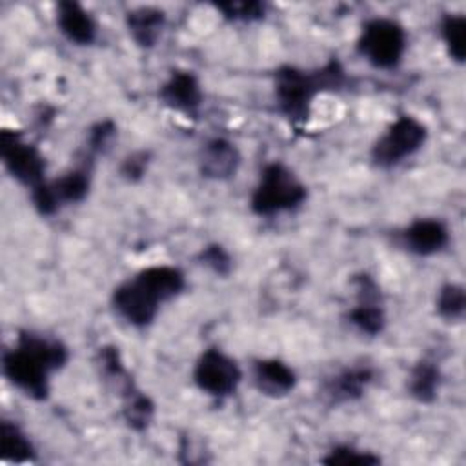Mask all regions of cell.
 Returning <instances> with one entry per match:
<instances>
[{"label": "cell", "instance_id": "484cf974", "mask_svg": "<svg viewBox=\"0 0 466 466\" xmlns=\"http://www.w3.org/2000/svg\"><path fill=\"white\" fill-rule=\"evenodd\" d=\"M215 9L220 13L222 18L235 22V24H253L260 22L266 16L268 5L258 0H244V2H218Z\"/></svg>", "mask_w": 466, "mask_h": 466}, {"label": "cell", "instance_id": "7a4b0ae2", "mask_svg": "<svg viewBox=\"0 0 466 466\" xmlns=\"http://www.w3.org/2000/svg\"><path fill=\"white\" fill-rule=\"evenodd\" d=\"M342 62L333 56L315 69L282 64L273 73V98L277 111L293 124H304L317 96L337 93L348 86Z\"/></svg>", "mask_w": 466, "mask_h": 466}, {"label": "cell", "instance_id": "44dd1931", "mask_svg": "<svg viewBox=\"0 0 466 466\" xmlns=\"http://www.w3.org/2000/svg\"><path fill=\"white\" fill-rule=\"evenodd\" d=\"M120 399H122V419L126 426L133 431L147 430L155 417V402L151 400V397L142 390H138L137 384L133 382L120 393Z\"/></svg>", "mask_w": 466, "mask_h": 466}, {"label": "cell", "instance_id": "7c38bea8", "mask_svg": "<svg viewBox=\"0 0 466 466\" xmlns=\"http://www.w3.org/2000/svg\"><path fill=\"white\" fill-rule=\"evenodd\" d=\"M242 155L235 142L224 137L206 140L198 151V171L206 180L226 182L237 177Z\"/></svg>", "mask_w": 466, "mask_h": 466}, {"label": "cell", "instance_id": "d6986e66", "mask_svg": "<svg viewBox=\"0 0 466 466\" xmlns=\"http://www.w3.org/2000/svg\"><path fill=\"white\" fill-rule=\"evenodd\" d=\"M137 277L155 291V295L166 304L177 299L186 289V275L180 268L171 264H155L140 269Z\"/></svg>", "mask_w": 466, "mask_h": 466}, {"label": "cell", "instance_id": "603a6c76", "mask_svg": "<svg viewBox=\"0 0 466 466\" xmlns=\"http://www.w3.org/2000/svg\"><path fill=\"white\" fill-rule=\"evenodd\" d=\"M435 313L444 322H461L466 313V291L462 284L446 282L435 295Z\"/></svg>", "mask_w": 466, "mask_h": 466}, {"label": "cell", "instance_id": "d4e9b609", "mask_svg": "<svg viewBox=\"0 0 466 466\" xmlns=\"http://www.w3.org/2000/svg\"><path fill=\"white\" fill-rule=\"evenodd\" d=\"M320 462L328 466H375L380 462V457L370 450L344 442L329 448Z\"/></svg>", "mask_w": 466, "mask_h": 466}, {"label": "cell", "instance_id": "8992f818", "mask_svg": "<svg viewBox=\"0 0 466 466\" xmlns=\"http://www.w3.org/2000/svg\"><path fill=\"white\" fill-rule=\"evenodd\" d=\"M0 158L9 177L27 189L47 180L46 157L38 146L27 142L20 131L4 129L0 133Z\"/></svg>", "mask_w": 466, "mask_h": 466}, {"label": "cell", "instance_id": "4fadbf2b", "mask_svg": "<svg viewBox=\"0 0 466 466\" xmlns=\"http://www.w3.org/2000/svg\"><path fill=\"white\" fill-rule=\"evenodd\" d=\"M373 380L375 370L370 364H351L328 377L322 393L331 404H348L362 399Z\"/></svg>", "mask_w": 466, "mask_h": 466}, {"label": "cell", "instance_id": "52a82bcc", "mask_svg": "<svg viewBox=\"0 0 466 466\" xmlns=\"http://www.w3.org/2000/svg\"><path fill=\"white\" fill-rule=\"evenodd\" d=\"M242 377L244 375L238 362L217 346L206 348L193 366L195 386L213 399L235 395Z\"/></svg>", "mask_w": 466, "mask_h": 466}, {"label": "cell", "instance_id": "3957f363", "mask_svg": "<svg viewBox=\"0 0 466 466\" xmlns=\"http://www.w3.org/2000/svg\"><path fill=\"white\" fill-rule=\"evenodd\" d=\"M308 198L304 182L279 160L268 162L258 175V182L249 195V209L257 217H275L295 211Z\"/></svg>", "mask_w": 466, "mask_h": 466}, {"label": "cell", "instance_id": "277c9868", "mask_svg": "<svg viewBox=\"0 0 466 466\" xmlns=\"http://www.w3.org/2000/svg\"><path fill=\"white\" fill-rule=\"evenodd\" d=\"M355 47L375 69L391 71L400 66L406 55L408 35L400 22L388 16H375L362 24Z\"/></svg>", "mask_w": 466, "mask_h": 466}, {"label": "cell", "instance_id": "9c48e42d", "mask_svg": "<svg viewBox=\"0 0 466 466\" xmlns=\"http://www.w3.org/2000/svg\"><path fill=\"white\" fill-rule=\"evenodd\" d=\"M351 286L355 289V304L346 313L348 322L360 335H380L388 324L380 286L371 275L364 271L351 277Z\"/></svg>", "mask_w": 466, "mask_h": 466}, {"label": "cell", "instance_id": "4316f807", "mask_svg": "<svg viewBox=\"0 0 466 466\" xmlns=\"http://www.w3.org/2000/svg\"><path fill=\"white\" fill-rule=\"evenodd\" d=\"M116 133H118V127L111 118H104L91 124L86 133L84 157H89L95 160L98 155H104L111 147V142L115 140Z\"/></svg>", "mask_w": 466, "mask_h": 466}, {"label": "cell", "instance_id": "cb8c5ba5", "mask_svg": "<svg viewBox=\"0 0 466 466\" xmlns=\"http://www.w3.org/2000/svg\"><path fill=\"white\" fill-rule=\"evenodd\" d=\"M95 362L100 371V377H104V380H107L109 384H115L118 388V391L131 380V377L124 366L120 350L116 346H113V344L100 346L96 351Z\"/></svg>", "mask_w": 466, "mask_h": 466}, {"label": "cell", "instance_id": "6da1fadb", "mask_svg": "<svg viewBox=\"0 0 466 466\" xmlns=\"http://www.w3.org/2000/svg\"><path fill=\"white\" fill-rule=\"evenodd\" d=\"M67 362L69 350L60 339L22 329L15 346L2 353V373L20 393L42 402L51 393V375Z\"/></svg>", "mask_w": 466, "mask_h": 466}, {"label": "cell", "instance_id": "30bf717a", "mask_svg": "<svg viewBox=\"0 0 466 466\" xmlns=\"http://www.w3.org/2000/svg\"><path fill=\"white\" fill-rule=\"evenodd\" d=\"M158 100L171 111L197 120L204 104L198 76L187 69H173L158 87Z\"/></svg>", "mask_w": 466, "mask_h": 466}, {"label": "cell", "instance_id": "5b68a950", "mask_svg": "<svg viewBox=\"0 0 466 466\" xmlns=\"http://www.w3.org/2000/svg\"><path fill=\"white\" fill-rule=\"evenodd\" d=\"M428 140V127L413 115H399L373 142L370 160L379 169H393L419 153Z\"/></svg>", "mask_w": 466, "mask_h": 466}, {"label": "cell", "instance_id": "ffe728a7", "mask_svg": "<svg viewBox=\"0 0 466 466\" xmlns=\"http://www.w3.org/2000/svg\"><path fill=\"white\" fill-rule=\"evenodd\" d=\"M0 453L5 462L27 464L36 461V448L29 435L15 420L7 419L0 424Z\"/></svg>", "mask_w": 466, "mask_h": 466}, {"label": "cell", "instance_id": "9a60e30c", "mask_svg": "<svg viewBox=\"0 0 466 466\" xmlns=\"http://www.w3.org/2000/svg\"><path fill=\"white\" fill-rule=\"evenodd\" d=\"M251 382L260 395L282 399L295 390L297 373L280 359H258L251 366Z\"/></svg>", "mask_w": 466, "mask_h": 466}, {"label": "cell", "instance_id": "ac0fdd59", "mask_svg": "<svg viewBox=\"0 0 466 466\" xmlns=\"http://www.w3.org/2000/svg\"><path fill=\"white\" fill-rule=\"evenodd\" d=\"M442 373L433 359L417 360L406 379V390L410 397L420 404H433L439 397Z\"/></svg>", "mask_w": 466, "mask_h": 466}, {"label": "cell", "instance_id": "2e32d148", "mask_svg": "<svg viewBox=\"0 0 466 466\" xmlns=\"http://www.w3.org/2000/svg\"><path fill=\"white\" fill-rule=\"evenodd\" d=\"M124 22L135 46L140 49H151L157 46L166 27V11L155 5H140L129 9Z\"/></svg>", "mask_w": 466, "mask_h": 466}, {"label": "cell", "instance_id": "e0dca14e", "mask_svg": "<svg viewBox=\"0 0 466 466\" xmlns=\"http://www.w3.org/2000/svg\"><path fill=\"white\" fill-rule=\"evenodd\" d=\"M84 162L64 171L60 177L49 180L51 189L60 208L67 204H78L87 198L93 184V158L84 157Z\"/></svg>", "mask_w": 466, "mask_h": 466}, {"label": "cell", "instance_id": "ba28073f", "mask_svg": "<svg viewBox=\"0 0 466 466\" xmlns=\"http://www.w3.org/2000/svg\"><path fill=\"white\" fill-rule=\"evenodd\" d=\"M162 304L164 302L137 277V273L120 282L111 293V306L115 313L137 329L149 328L158 317Z\"/></svg>", "mask_w": 466, "mask_h": 466}, {"label": "cell", "instance_id": "8fae6325", "mask_svg": "<svg viewBox=\"0 0 466 466\" xmlns=\"http://www.w3.org/2000/svg\"><path fill=\"white\" fill-rule=\"evenodd\" d=\"M450 228L437 217L413 218L399 233V244L411 255L433 257L450 244Z\"/></svg>", "mask_w": 466, "mask_h": 466}, {"label": "cell", "instance_id": "7402d4cb", "mask_svg": "<svg viewBox=\"0 0 466 466\" xmlns=\"http://www.w3.org/2000/svg\"><path fill=\"white\" fill-rule=\"evenodd\" d=\"M439 35L450 60H466V16L462 13H444L439 20Z\"/></svg>", "mask_w": 466, "mask_h": 466}, {"label": "cell", "instance_id": "83f0119b", "mask_svg": "<svg viewBox=\"0 0 466 466\" xmlns=\"http://www.w3.org/2000/svg\"><path fill=\"white\" fill-rule=\"evenodd\" d=\"M197 260L200 266L209 269L217 277H228L233 271V257L231 253L218 242H211L200 248L197 253Z\"/></svg>", "mask_w": 466, "mask_h": 466}, {"label": "cell", "instance_id": "5bb4252c", "mask_svg": "<svg viewBox=\"0 0 466 466\" xmlns=\"http://www.w3.org/2000/svg\"><path fill=\"white\" fill-rule=\"evenodd\" d=\"M56 27L60 35L73 46H91L98 36V24L93 15L75 0L56 4Z\"/></svg>", "mask_w": 466, "mask_h": 466}, {"label": "cell", "instance_id": "f1b7e54d", "mask_svg": "<svg viewBox=\"0 0 466 466\" xmlns=\"http://www.w3.org/2000/svg\"><path fill=\"white\" fill-rule=\"evenodd\" d=\"M149 164H151V153L147 149H135L120 160L118 175L122 180L129 184H137L146 177Z\"/></svg>", "mask_w": 466, "mask_h": 466}]
</instances>
